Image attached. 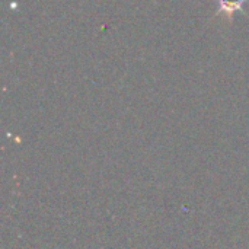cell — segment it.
I'll use <instances>...</instances> for the list:
<instances>
[{
	"instance_id": "1",
	"label": "cell",
	"mask_w": 249,
	"mask_h": 249,
	"mask_svg": "<svg viewBox=\"0 0 249 249\" xmlns=\"http://www.w3.org/2000/svg\"><path fill=\"white\" fill-rule=\"evenodd\" d=\"M216 1H217V10L213 16V19L222 16L228 23H231L233 20L235 13L241 12L245 15L244 6L249 0H216Z\"/></svg>"
}]
</instances>
